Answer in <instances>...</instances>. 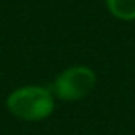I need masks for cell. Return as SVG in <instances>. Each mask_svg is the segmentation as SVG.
<instances>
[{
	"label": "cell",
	"mask_w": 135,
	"mask_h": 135,
	"mask_svg": "<svg viewBox=\"0 0 135 135\" xmlns=\"http://www.w3.org/2000/svg\"><path fill=\"white\" fill-rule=\"evenodd\" d=\"M8 111L18 119L37 122L49 118L56 108V97L45 86H22L7 97Z\"/></svg>",
	"instance_id": "1"
},
{
	"label": "cell",
	"mask_w": 135,
	"mask_h": 135,
	"mask_svg": "<svg viewBox=\"0 0 135 135\" xmlns=\"http://www.w3.org/2000/svg\"><path fill=\"white\" fill-rule=\"evenodd\" d=\"M97 84V75L91 67L75 65L62 70L51 83L56 99L64 102H76L88 97Z\"/></svg>",
	"instance_id": "2"
},
{
	"label": "cell",
	"mask_w": 135,
	"mask_h": 135,
	"mask_svg": "<svg viewBox=\"0 0 135 135\" xmlns=\"http://www.w3.org/2000/svg\"><path fill=\"white\" fill-rule=\"evenodd\" d=\"M108 11L121 21H135V0H105Z\"/></svg>",
	"instance_id": "3"
}]
</instances>
